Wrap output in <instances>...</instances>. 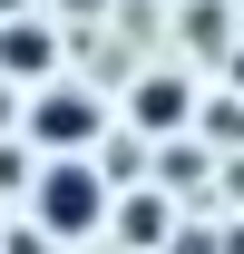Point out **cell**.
<instances>
[{
  "instance_id": "1",
  "label": "cell",
  "mask_w": 244,
  "mask_h": 254,
  "mask_svg": "<svg viewBox=\"0 0 244 254\" xmlns=\"http://www.w3.org/2000/svg\"><path fill=\"white\" fill-rule=\"evenodd\" d=\"M108 166H98V147H78V157H39L30 166V225L39 245H98V225H108Z\"/></svg>"
},
{
  "instance_id": "6",
  "label": "cell",
  "mask_w": 244,
  "mask_h": 254,
  "mask_svg": "<svg viewBox=\"0 0 244 254\" xmlns=\"http://www.w3.org/2000/svg\"><path fill=\"white\" fill-rule=\"evenodd\" d=\"M30 186V147H0V195H20Z\"/></svg>"
},
{
  "instance_id": "4",
  "label": "cell",
  "mask_w": 244,
  "mask_h": 254,
  "mask_svg": "<svg viewBox=\"0 0 244 254\" xmlns=\"http://www.w3.org/2000/svg\"><path fill=\"white\" fill-rule=\"evenodd\" d=\"M59 59H68V39H59L49 10H0V78L10 88H39Z\"/></svg>"
},
{
  "instance_id": "5",
  "label": "cell",
  "mask_w": 244,
  "mask_h": 254,
  "mask_svg": "<svg viewBox=\"0 0 244 254\" xmlns=\"http://www.w3.org/2000/svg\"><path fill=\"white\" fill-rule=\"evenodd\" d=\"M98 235H118L127 254H156L166 235H176V205H166L156 186H108V225H98Z\"/></svg>"
},
{
  "instance_id": "3",
  "label": "cell",
  "mask_w": 244,
  "mask_h": 254,
  "mask_svg": "<svg viewBox=\"0 0 244 254\" xmlns=\"http://www.w3.org/2000/svg\"><path fill=\"white\" fill-rule=\"evenodd\" d=\"M108 118H127L137 147H166V137L195 127V78H185V68H137V78H127V108H108Z\"/></svg>"
},
{
  "instance_id": "2",
  "label": "cell",
  "mask_w": 244,
  "mask_h": 254,
  "mask_svg": "<svg viewBox=\"0 0 244 254\" xmlns=\"http://www.w3.org/2000/svg\"><path fill=\"white\" fill-rule=\"evenodd\" d=\"M20 147H30V157H78V147H108V98L98 88H78V78H59V68H49V78H39V88H20Z\"/></svg>"
},
{
  "instance_id": "7",
  "label": "cell",
  "mask_w": 244,
  "mask_h": 254,
  "mask_svg": "<svg viewBox=\"0 0 244 254\" xmlns=\"http://www.w3.org/2000/svg\"><path fill=\"white\" fill-rule=\"evenodd\" d=\"M10 118H20V88H10V78H0V127H10Z\"/></svg>"
}]
</instances>
